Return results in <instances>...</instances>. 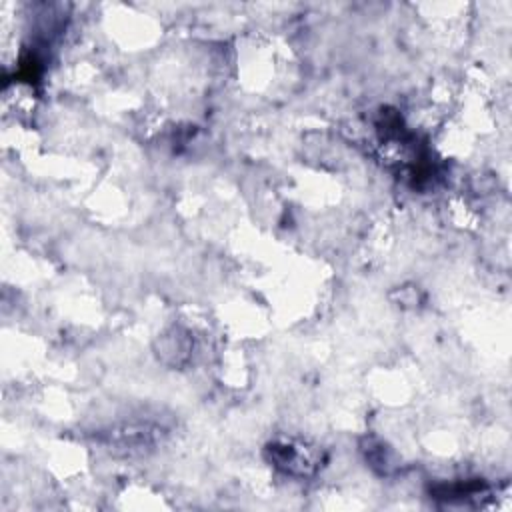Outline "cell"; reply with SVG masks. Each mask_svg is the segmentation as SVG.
I'll list each match as a JSON object with an SVG mask.
<instances>
[{
	"label": "cell",
	"instance_id": "1",
	"mask_svg": "<svg viewBox=\"0 0 512 512\" xmlns=\"http://www.w3.org/2000/svg\"><path fill=\"white\" fill-rule=\"evenodd\" d=\"M272 454V462L274 466H278L280 470H284L286 474L292 476H306L312 474L318 466V454L314 452V448H308L302 442H274L270 448Z\"/></svg>",
	"mask_w": 512,
	"mask_h": 512
}]
</instances>
